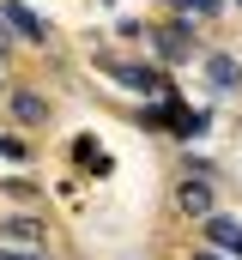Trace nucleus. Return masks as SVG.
Segmentation results:
<instances>
[{"label": "nucleus", "instance_id": "nucleus-10", "mask_svg": "<svg viewBox=\"0 0 242 260\" xmlns=\"http://www.w3.org/2000/svg\"><path fill=\"white\" fill-rule=\"evenodd\" d=\"M0 157H24V145L18 139H0Z\"/></svg>", "mask_w": 242, "mask_h": 260}, {"label": "nucleus", "instance_id": "nucleus-3", "mask_svg": "<svg viewBox=\"0 0 242 260\" xmlns=\"http://www.w3.org/2000/svg\"><path fill=\"white\" fill-rule=\"evenodd\" d=\"M182 212H188V218H200V224H206V218H212V182H206V176H200V182H182Z\"/></svg>", "mask_w": 242, "mask_h": 260}, {"label": "nucleus", "instance_id": "nucleus-1", "mask_svg": "<svg viewBox=\"0 0 242 260\" xmlns=\"http://www.w3.org/2000/svg\"><path fill=\"white\" fill-rule=\"evenodd\" d=\"M115 85H133V91H145V97H164V73L158 67H133V61H97Z\"/></svg>", "mask_w": 242, "mask_h": 260}, {"label": "nucleus", "instance_id": "nucleus-4", "mask_svg": "<svg viewBox=\"0 0 242 260\" xmlns=\"http://www.w3.org/2000/svg\"><path fill=\"white\" fill-rule=\"evenodd\" d=\"M206 236H212V248H224V254L242 260V224L236 218H218V212H212V218H206Z\"/></svg>", "mask_w": 242, "mask_h": 260}, {"label": "nucleus", "instance_id": "nucleus-8", "mask_svg": "<svg viewBox=\"0 0 242 260\" xmlns=\"http://www.w3.org/2000/svg\"><path fill=\"white\" fill-rule=\"evenodd\" d=\"M73 151H79V164H85V170H97V176H109V157H103V151H97L91 139H79Z\"/></svg>", "mask_w": 242, "mask_h": 260}, {"label": "nucleus", "instance_id": "nucleus-6", "mask_svg": "<svg viewBox=\"0 0 242 260\" xmlns=\"http://www.w3.org/2000/svg\"><path fill=\"white\" fill-rule=\"evenodd\" d=\"M206 79H212L218 91H236V85H242V73H236L230 55H212V61H206Z\"/></svg>", "mask_w": 242, "mask_h": 260}, {"label": "nucleus", "instance_id": "nucleus-11", "mask_svg": "<svg viewBox=\"0 0 242 260\" xmlns=\"http://www.w3.org/2000/svg\"><path fill=\"white\" fill-rule=\"evenodd\" d=\"M194 260H224V254H212V248H206V254H194Z\"/></svg>", "mask_w": 242, "mask_h": 260}, {"label": "nucleus", "instance_id": "nucleus-5", "mask_svg": "<svg viewBox=\"0 0 242 260\" xmlns=\"http://www.w3.org/2000/svg\"><path fill=\"white\" fill-rule=\"evenodd\" d=\"M12 115H18L24 127H37V121H49V103H43L37 91H18V97H12Z\"/></svg>", "mask_w": 242, "mask_h": 260}, {"label": "nucleus", "instance_id": "nucleus-2", "mask_svg": "<svg viewBox=\"0 0 242 260\" xmlns=\"http://www.w3.org/2000/svg\"><path fill=\"white\" fill-rule=\"evenodd\" d=\"M0 18H6V30H18L24 43H43V37H49V24H43L24 0H6V6H0Z\"/></svg>", "mask_w": 242, "mask_h": 260}, {"label": "nucleus", "instance_id": "nucleus-9", "mask_svg": "<svg viewBox=\"0 0 242 260\" xmlns=\"http://www.w3.org/2000/svg\"><path fill=\"white\" fill-rule=\"evenodd\" d=\"M158 49H164V55H182V49H188V37H182V30H158Z\"/></svg>", "mask_w": 242, "mask_h": 260}, {"label": "nucleus", "instance_id": "nucleus-7", "mask_svg": "<svg viewBox=\"0 0 242 260\" xmlns=\"http://www.w3.org/2000/svg\"><path fill=\"white\" fill-rule=\"evenodd\" d=\"M170 127H176V133H206V127H212V115H206V109H182V103H176Z\"/></svg>", "mask_w": 242, "mask_h": 260}]
</instances>
